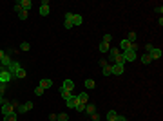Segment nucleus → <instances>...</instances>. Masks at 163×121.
Segmentation results:
<instances>
[{
    "instance_id": "f257e3e1",
    "label": "nucleus",
    "mask_w": 163,
    "mask_h": 121,
    "mask_svg": "<svg viewBox=\"0 0 163 121\" xmlns=\"http://www.w3.org/2000/svg\"><path fill=\"white\" fill-rule=\"evenodd\" d=\"M122 58H123L125 63H127V62H134V60H136V51H130V49L123 51V52H122Z\"/></svg>"
},
{
    "instance_id": "f03ea898",
    "label": "nucleus",
    "mask_w": 163,
    "mask_h": 121,
    "mask_svg": "<svg viewBox=\"0 0 163 121\" xmlns=\"http://www.w3.org/2000/svg\"><path fill=\"white\" fill-rule=\"evenodd\" d=\"M18 69H20V63L16 60H11V63L7 65V71H9V74L13 76V78H15V74L18 72Z\"/></svg>"
},
{
    "instance_id": "7ed1b4c3",
    "label": "nucleus",
    "mask_w": 163,
    "mask_h": 121,
    "mask_svg": "<svg viewBox=\"0 0 163 121\" xmlns=\"http://www.w3.org/2000/svg\"><path fill=\"white\" fill-rule=\"evenodd\" d=\"M111 72H112L114 76H122V74L125 72V65H122V63H114L112 67H111Z\"/></svg>"
},
{
    "instance_id": "20e7f679",
    "label": "nucleus",
    "mask_w": 163,
    "mask_h": 121,
    "mask_svg": "<svg viewBox=\"0 0 163 121\" xmlns=\"http://www.w3.org/2000/svg\"><path fill=\"white\" fill-rule=\"evenodd\" d=\"M2 114H4V117H6V116H11V114H15V107L11 105L9 101H6V103L2 105Z\"/></svg>"
},
{
    "instance_id": "39448f33",
    "label": "nucleus",
    "mask_w": 163,
    "mask_h": 121,
    "mask_svg": "<svg viewBox=\"0 0 163 121\" xmlns=\"http://www.w3.org/2000/svg\"><path fill=\"white\" fill-rule=\"evenodd\" d=\"M11 78H13V76L9 74V71L0 67V83H9V80H11Z\"/></svg>"
},
{
    "instance_id": "423d86ee",
    "label": "nucleus",
    "mask_w": 163,
    "mask_h": 121,
    "mask_svg": "<svg viewBox=\"0 0 163 121\" xmlns=\"http://www.w3.org/2000/svg\"><path fill=\"white\" fill-rule=\"evenodd\" d=\"M78 103H80V101H78V98H76L74 94H71L67 100H65V105H67L69 108H76V107H78Z\"/></svg>"
},
{
    "instance_id": "0eeeda50",
    "label": "nucleus",
    "mask_w": 163,
    "mask_h": 121,
    "mask_svg": "<svg viewBox=\"0 0 163 121\" xmlns=\"http://www.w3.org/2000/svg\"><path fill=\"white\" fill-rule=\"evenodd\" d=\"M16 6L22 9V11H26V13H29V9H31V0H18Z\"/></svg>"
},
{
    "instance_id": "6e6552de",
    "label": "nucleus",
    "mask_w": 163,
    "mask_h": 121,
    "mask_svg": "<svg viewBox=\"0 0 163 121\" xmlns=\"http://www.w3.org/2000/svg\"><path fill=\"white\" fill-rule=\"evenodd\" d=\"M40 15L42 16H47L49 15V0H42V4H40Z\"/></svg>"
},
{
    "instance_id": "1a4fd4ad",
    "label": "nucleus",
    "mask_w": 163,
    "mask_h": 121,
    "mask_svg": "<svg viewBox=\"0 0 163 121\" xmlns=\"http://www.w3.org/2000/svg\"><path fill=\"white\" fill-rule=\"evenodd\" d=\"M62 89H65V91L73 92V91H74V81H73V80H63V83H62Z\"/></svg>"
},
{
    "instance_id": "9d476101",
    "label": "nucleus",
    "mask_w": 163,
    "mask_h": 121,
    "mask_svg": "<svg viewBox=\"0 0 163 121\" xmlns=\"http://www.w3.org/2000/svg\"><path fill=\"white\" fill-rule=\"evenodd\" d=\"M31 108H33V103H31V101H26V103L18 105V112H20V114H24V112L31 110Z\"/></svg>"
},
{
    "instance_id": "9b49d317",
    "label": "nucleus",
    "mask_w": 163,
    "mask_h": 121,
    "mask_svg": "<svg viewBox=\"0 0 163 121\" xmlns=\"http://www.w3.org/2000/svg\"><path fill=\"white\" fill-rule=\"evenodd\" d=\"M40 87H42L43 91H46V89H51V87H53V80H49V78H42V80H40Z\"/></svg>"
},
{
    "instance_id": "f8f14e48",
    "label": "nucleus",
    "mask_w": 163,
    "mask_h": 121,
    "mask_svg": "<svg viewBox=\"0 0 163 121\" xmlns=\"http://www.w3.org/2000/svg\"><path fill=\"white\" fill-rule=\"evenodd\" d=\"M120 54H122V52H120V49H116V47H111V49H109V58H111V60H116Z\"/></svg>"
},
{
    "instance_id": "ddd939ff",
    "label": "nucleus",
    "mask_w": 163,
    "mask_h": 121,
    "mask_svg": "<svg viewBox=\"0 0 163 121\" xmlns=\"http://www.w3.org/2000/svg\"><path fill=\"white\" fill-rule=\"evenodd\" d=\"M149 54H150V58H152V60H159L163 52H161V49H156V47H154V49H152Z\"/></svg>"
},
{
    "instance_id": "4468645a",
    "label": "nucleus",
    "mask_w": 163,
    "mask_h": 121,
    "mask_svg": "<svg viewBox=\"0 0 163 121\" xmlns=\"http://www.w3.org/2000/svg\"><path fill=\"white\" fill-rule=\"evenodd\" d=\"M11 60H13V58H11L9 54H6V56H4L2 60H0V67H2V69H7V65L11 63Z\"/></svg>"
},
{
    "instance_id": "2eb2a0df",
    "label": "nucleus",
    "mask_w": 163,
    "mask_h": 121,
    "mask_svg": "<svg viewBox=\"0 0 163 121\" xmlns=\"http://www.w3.org/2000/svg\"><path fill=\"white\" fill-rule=\"evenodd\" d=\"M73 25H82L83 24V18H82V15H73Z\"/></svg>"
},
{
    "instance_id": "dca6fc26",
    "label": "nucleus",
    "mask_w": 163,
    "mask_h": 121,
    "mask_svg": "<svg viewBox=\"0 0 163 121\" xmlns=\"http://www.w3.org/2000/svg\"><path fill=\"white\" fill-rule=\"evenodd\" d=\"M76 98H78V101H80V103L87 105V100H89V94H87V92H82V94H78Z\"/></svg>"
},
{
    "instance_id": "f3484780",
    "label": "nucleus",
    "mask_w": 163,
    "mask_h": 121,
    "mask_svg": "<svg viewBox=\"0 0 163 121\" xmlns=\"http://www.w3.org/2000/svg\"><path fill=\"white\" fill-rule=\"evenodd\" d=\"M100 52H109V49H111V45H109V43H105V42H100Z\"/></svg>"
},
{
    "instance_id": "a211bd4d",
    "label": "nucleus",
    "mask_w": 163,
    "mask_h": 121,
    "mask_svg": "<svg viewBox=\"0 0 163 121\" xmlns=\"http://www.w3.org/2000/svg\"><path fill=\"white\" fill-rule=\"evenodd\" d=\"M85 112H87V114H94V112H96V107L91 105V103H87V105H85Z\"/></svg>"
},
{
    "instance_id": "6ab92c4d",
    "label": "nucleus",
    "mask_w": 163,
    "mask_h": 121,
    "mask_svg": "<svg viewBox=\"0 0 163 121\" xmlns=\"http://www.w3.org/2000/svg\"><path fill=\"white\" fill-rule=\"evenodd\" d=\"M116 116H118L116 110H109L107 112V121H116Z\"/></svg>"
},
{
    "instance_id": "aec40b11",
    "label": "nucleus",
    "mask_w": 163,
    "mask_h": 121,
    "mask_svg": "<svg viewBox=\"0 0 163 121\" xmlns=\"http://www.w3.org/2000/svg\"><path fill=\"white\" fill-rule=\"evenodd\" d=\"M129 45H130V42H129V40H122V42H120V49H122V51H127V49H129Z\"/></svg>"
},
{
    "instance_id": "412c9836",
    "label": "nucleus",
    "mask_w": 163,
    "mask_h": 121,
    "mask_svg": "<svg viewBox=\"0 0 163 121\" xmlns=\"http://www.w3.org/2000/svg\"><path fill=\"white\" fill-rule=\"evenodd\" d=\"M85 87H87V89H94V87H96L94 80H91V78H87V80H85Z\"/></svg>"
},
{
    "instance_id": "4be33fe9",
    "label": "nucleus",
    "mask_w": 163,
    "mask_h": 121,
    "mask_svg": "<svg viewBox=\"0 0 163 121\" xmlns=\"http://www.w3.org/2000/svg\"><path fill=\"white\" fill-rule=\"evenodd\" d=\"M71 94H73V92H69V91H65V89H62V87H60V96L63 98V100H67Z\"/></svg>"
},
{
    "instance_id": "5701e85b",
    "label": "nucleus",
    "mask_w": 163,
    "mask_h": 121,
    "mask_svg": "<svg viewBox=\"0 0 163 121\" xmlns=\"http://www.w3.org/2000/svg\"><path fill=\"white\" fill-rule=\"evenodd\" d=\"M150 62H152V58H150V54H147V52H145L143 56H141V63H145V65H147V63H150Z\"/></svg>"
},
{
    "instance_id": "b1692460",
    "label": "nucleus",
    "mask_w": 163,
    "mask_h": 121,
    "mask_svg": "<svg viewBox=\"0 0 163 121\" xmlns=\"http://www.w3.org/2000/svg\"><path fill=\"white\" fill-rule=\"evenodd\" d=\"M15 78H18V80H22V78H26V71H24V69L20 67V69H18V72L15 74Z\"/></svg>"
},
{
    "instance_id": "393cba45",
    "label": "nucleus",
    "mask_w": 163,
    "mask_h": 121,
    "mask_svg": "<svg viewBox=\"0 0 163 121\" xmlns=\"http://www.w3.org/2000/svg\"><path fill=\"white\" fill-rule=\"evenodd\" d=\"M102 72H103V76H111L112 72H111V65H105V67H102Z\"/></svg>"
},
{
    "instance_id": "a878e982",
    "label": "nucleus",
    "mask_w": 163,
    "mask_h": 121,
    "mask_svg": "<svg viewBox=\"0 0 163 121\" xmlns=\"http://www.w3.org/2000/svg\"><path fill=\"white\" fill-rule=\"evenodd\" d=\"M56 119H58V121H69V116L65 114V112H62V114L56 116Z\"/></svg>"
},
{
    "instance_id": "bb28decb",
    "label": "nucleus",
    "mask_w": 163,
    "mask_h": 121,
    "mask_svg": "<svg viewBox=\"0 0 163 121\" xmlns=\"http://www.w3.org/2000/svg\"><path fill=\"white\" fill-rule=\"evenodd\" d=\"M111 40H112V35H103L102 36V42H105V43H111Z\"/></svg>"
},
{
    "instance_id": "cd10ccee",
    "label": "nucleus",
    "mask_w": 163,
    "mask_h": 121,
    "mask_svg": "<svg viewBox=\"0 0 163 121\" xmlns=\"http://www.w3.org/2000/svg\"><path fill=\"white\" fill-rule=\"evenodd\" d=\"M130 43H136V33H129V38H127Z\"/></svg>"
},
{
    "instance_id": "c85d7f7f",
    "label": "nucleus",
    "mask_w": 163,
    "mask_h": 121,
    "mask_svg": "<svg viewBox=\"0 0 163 121\" xmlns=\"http://www.w3.org/2000/svg\"><path fill=\"white\" fill-rule=\"evenodd\" d=\"M29 49H31V45H29V43H27V42H22L20 51H29Z\"/></svg>"
},
{
    "instance_id": "c756f323",
    "label": "nucleus",
    "mask_w": 163,
    "mask_h": 121,
    "mask_svg": "<svg viewBox=\"0 0 163 121\" xmlns=\"http://www.w3.org/2000/svg\"><path fill=\"white\" fill-rule=\"evenodd\" d=\"M18 18H20V20H26V18H27V13L20 9V11H18Z\"/></svg>"
},
{
    "instance_id": "7c9ffc66",
    "label": "nucleus",
    "mask_w": 163,
    "mask_h": 121,
    "mask_svg": "<svg viewBox=\"0 0 163 121\" xmlns=\"http://www.w3.org/2000/svg\"><path fill=\"white\" fill-rule=\"evenodd\" d=\"M63 27H65V29H73V22H71V20H65V22H63Z\"/></svg>"
},
{
    "instance_id": "2f4dec72",
    "label": "nucleus",
    "mask_w": 163,
    "mask_h": 121,
    "mask_svg": "<svg viewBox=\"0 0 163 121\" xmlns=\"http://www.w3.org/2000/svg\"><path fill=\"white\" fill-rule=\"evenodd\" d=\"M6 87H7V83H0V96L6 94Z\"/></svg>"
},
{
    "instance_id": "473e14b6",
    "label": "nucleus",
    "mask_w": 163,
    "mask_h": 121,
    "mask_svg": "<svg viewBox=\"0 0 163 121\" xmlns=\"http://www.w3.org/2000/svg\"><path fill=\"white\" fill-rule=\"evenodd\" d=\"M4 121H16V116H15V114H11V116H6V117H4Z\"/></svg>"
},
{
    "instance_id": "72a5a7b5",
    "label": "nucleus",
    "mask_w": 163,
    "mask_h": 121,
    "mask_svg": "<svg viewBox=\"0 0 163 121\" xmlns=\"http://www.w3.org/2000/svg\"><path fill=\"white\" fill-rule=\"evenodd\" d=\"M35 94H36V96H42V94H43V89H42L40 85L36 87V89H35Z\"/></svg>"
},
{
    "instance_id": "f704fd0d",
    "label": "nucleus",
    "mask_w": 163,
    "mask_h": 121,
    "mask_svg": "<svg viewBox=\"0 0 163 121\" xmlns=\"http://www.w3.org/2000/svg\"><path fill=\"white\" fill-rule=\"evenodd\" d=\"M152 49H154V45H152V43H147V45H145V52H147V54H149Z\"/></svg>"
},
{
    "instance_id": "c9c22d12",
    "label": "nucleus",
    "mask_w": 163,
    "mask_h": 121,
    "mask_svg": "<svg viewBox=\"0 0 163 121\" xmlns=\"http://www.w3.org/2000/svg\"><path fill=\"white\" fill-rule=\"evenodd\" d=\"M76 110H78V112H83V110H85V105H83V103H78V107H76Z\"/></svg>"
},
{
    "instance_id": "e433bc0d",
    "label": "nucleus",
    "mask_w": 163,
    "mask_h": 121,
    "mask_svg": "<svg viewBox=\"0 0 163 121\" xmlns=\"http://www.w3.org/2000/svg\"><path fill=\"white\" fill-rule=\"evenodd\" d=\"M116 121H127L125 116H116Z\"/></svg>"
},
{
    "instance_id": "4c0bfd02",
    "label": "nucleus",
    "mask_w": 163,
    "mask_h": 121,
    "mask_svg": "<svg viewBox=\"0 0 163 121\" xmlns=\"http://www.w3.org/2000/svg\"><path fill=\"white\" fill-rule=\"evenodd\" d=\"M91 117H93V121H98V119H100V116H98L96 112H94V114H91Z\"/></svg>"
},
{
    "instance_id": "58836bf2",
    "label": "nucleus",
    "mask_w": 163,
    "mask_h": 121,
    "mask_svg": "<svg viewBox=\"0 0 163 121\" xmlns=\"http://www.w3.org/2000/svg\"><path fill=\"white\" fill-rule=\"evenodd\" d=\"M65 20H73V13H65Z\"/></svg>"
},
{
    "instance_id": "ea45409f",
    "label": "nucleus",
    "mask_w": 163,
    "mask_h": 121,
    "mask_svg": "<svg viewBox=\"0 0 163 121\" xmlns=\"http://www.w3.org/2000/svg\"><path fill=\"white\" fill-rule=\"evenodd\" d=\"M4 56H6V51H4V49H0V60H2Z\"/></svg>"
},
{
    "instance_id": "a19ab883",
    "label": "nucleus",
    "mask_w": 163,
    "mask_h": 121,
    "mask_svg": "<svg viewBox=\"0 0 163 121\" xmlns=\"http://www.w3.org/2000/svg\"><path fill=\"white\" fill-rule=\"evenodd\" d=\"M6 103V100H4V96H0V105H4Z\"/></svg>"
}]
</instances>
